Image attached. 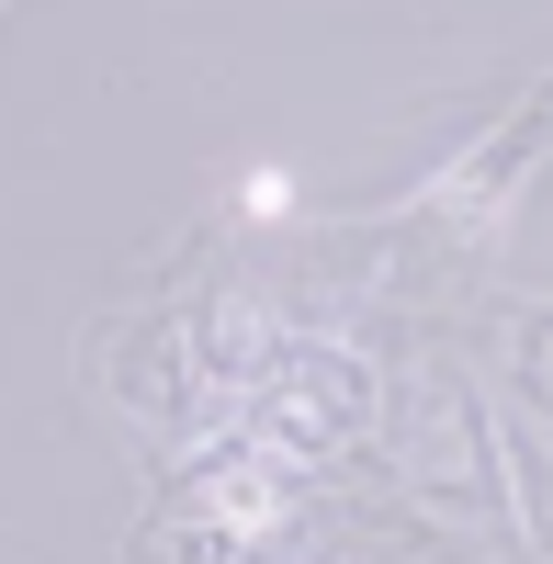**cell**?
Returning <instances> with one entry per match:
<instances>
[{
    "label": "cell",
    "mask_w": 553,
    "mask_h": 564,
    "mask_svg": "<svg viewBox=\"0 0 553 564\" xmlns=\"http://www.w3.org/2000/svg\"><path fill=\"white\" fill-rule=\"evenodd\" d=\"M238 215H249V226L294 215V170H249V181H238Z\"/></svg>",
    "instance_id": "cell-1"
},
{
    "label": "cell",
    "mask_w": 553,
    "mask_h": 564,
    "mask_svg": "<svg viewBox=\"0 0 553 564\" xmlns=\"http://www.w3.org/2000/svg\"><path fill=\"white\" fill-rule=\"evenodd\" d=\"M260 520H271V486L238 475V486H226V531H260Z\"/></svg>",
    "instance_id": "cell-2"
}]
</instances>
